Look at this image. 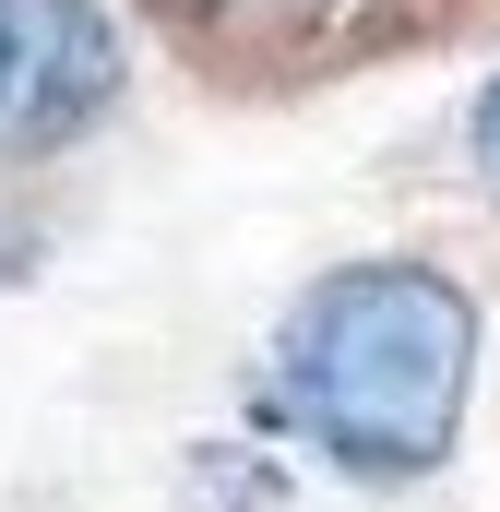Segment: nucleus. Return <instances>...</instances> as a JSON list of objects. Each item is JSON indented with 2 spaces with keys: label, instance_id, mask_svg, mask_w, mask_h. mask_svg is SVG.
<instances>
[{
  "label": "nucleus",
  "instance_id": "4",
  "mask_svg": "<svg viewBox=\"0 0 500 512\" xmlns=\"http://www.w3.org/2000/svg\"><path fill=\"white\" fill-rule=\"evenodd\" d=\"M465 155H477V179L500 191V84L477 96V120H465Z\"/></svg>",
  "mask_w": 500,
  "mask_h": 512
},
{
  "label": "nucleus",
  "instance_id": "1",
  "mask_svg": "<svg viewBox=\"0 0 500 512\" xmlns=\"http://www.w3.org/2000/svg\"><path fill=\"white\" fill-rule=\"evenodd\" d=\"M477 298L441 262H346L274 322V405L346 477H429L465 441Z\"/></svg>",
  "mask_w": 500,
  "mask_h": 512
},
{
  "label": "nucleus",
  "instance_id": "2",
  "mask_svg": "<svg viewBox=\"0 0 500 512\" xmlns=\"http://www.w3.org/2000/svg\"><path fill=\"white\" fill-rule=\"evenodd\" d=\"M131 48L108 24V0H0V155H72L84 131L120 108Z\"/></svg>",
  "mask_w": 500,
  "mask_h": 512
},
{
  "label": "nucleus",
  "instance_id": "3",
  "mask_svg": "<svg viewBox=\"0 0 500 512\" xmlns=\"http://www.w3.org/2000/svg\"><path fill=\"white\" fill-rule=\"evenodd\" d=\"M191 501H203V512H286V477H274L262 453L203 441V453H191Z\"/></svg>",
  "mask_w": 500,
  "mask_h": 512
}]
</instances>
